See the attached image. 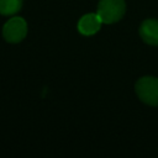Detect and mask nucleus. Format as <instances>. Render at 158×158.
Masks as SVG:
<instances>
[{
  "mask_svg": "<svg viewBox=\"0 0 158 158\" xmlns=\"http://www.w3.org/2000/svg\"><path fill=\"white\" fill-rule=\"evenodd\" d=\"M138 99L149 105L158 106V78L156 77H142L136 81L135 85Z\"/></svg>",
  "mask_w": 158,
  "mask_h": 158,
  "instance_id": "obj_1",
  "label": "nucleus"
},
{
  "mask_svg": "<svg viewBox=\"0 0 158 158\" xmlns=\"http://www.w3.org/2000/svg\"><path fill=\"white\" fill-rule=\"evenodd\" d=\"M126 11L125 0H100L96 14L104 23H114L122 19Z\"/></svg>",
  "mask_w": 158,
  "mask_h": 158,
  "instance_id": "obj_2",
  "label": "nucleus"
},
{
  "mask_svg": "<svg viewBox=\"0 0 158 158\" xmlns=\"http://www.w3.org/2000/svg\"><path fill=\"white\" fill-rule=\"evenodd\" d=\"M27 35V23L22 17L15 16L7 20L2 27V37L6 42L19 43Z\"/></svg>",
  "mask_w": 158,
  "mask_h": 158,
  "instance_id": "obj_3",
  "label": "nucleus"
},
{
  "mask_svg": "<svg viewBox=\"0 0 158 158\" xmlns=\"http://www.w3.org/2000/svg\"><path fill=\"white\" fill-rule=\"evenodd\" d=\"M101 23L102 21L98 14H86L80 17L78 22V30L84 36H91L100 30Z\"/></svg>",
  "mask_w": 158,
  "mask_h": 158,
  "instance_id": "obj_4",
  "label": "nucleus"
},
{
  "mask_svg": "<svg viewBox=\"0 0 158 158\" xmlns=\"http://www.w3.org/2000/svg\"><path fill=\"white\" fill-rule=\"evenodd\" d=\"M139 36L146 43L158 46V20L148 19L143 21L139 27Z\"/></svg>",
  "mask_w": 158,
  "mask_h": 158,
  "instance_id": "obj_5",
  "label": "nucleus"
},
{
  "mask_svg": "<svg viewBox=\"0 0 158 158\" xmlns=\"http://www.w3.org/2000/svg\"><path fill=\"white\" fill-rule=\"evenodd\" d=\"M23 0H0V14L5 16L15 15L22 7Z\"/></svg>",
  "mask_w": 158,
  "mask_h": 158,
  "instance_id": "obj_6",
  "label": "nucleus"
}]
</instances>
